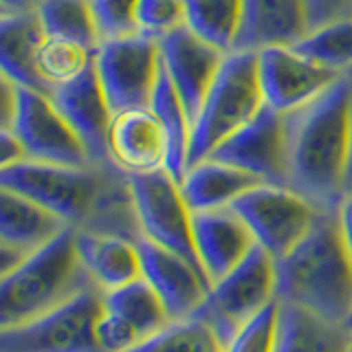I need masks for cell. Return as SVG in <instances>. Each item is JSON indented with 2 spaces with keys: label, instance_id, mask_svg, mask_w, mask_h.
Here are the masks:
<instances>
[{
  "label": "cell",
  "instance_id": "obj_1",
  "mask_svg": "<svg viewBox=\"0 0 352 352\" xmlns=\"http://www.w3.org/2000/svg\"><path fill=\"white\" fill-rule=\"evenodd\" d=\"M0 187L47 207L75 231L121 236L132 242L143 236L128 174L113 163L53 165L22 161L0 170Z\"/></svg>",
  "mask_w": 352,
  "mask_h": 352
},
{
  "label": "cell",
  "instance_id": "obj_2",
  "mask_svg": "<svg viewBox=\"0 0 352 352\" xmlns=\"http://www.w3.org/2000/svg\"><path fill=\"white\" fill-rule=\"evenodd\" d=\"M352 84L341 77L311 104L284 115L286 187L324 214L346 201Z\"/></svg>",
  "mask_w": 352,
  "mask_h": 352
},
{
  "label": "cell",
  "instance_id": "obj_3",
  "mask_svg": "<svg viewBox=\"0 0 352 352\" xmlns=\"http://www.w3.org/2000/svg\"><path fill=\"white\" fill-rule=\"evenodd\" d=\"M278 302L346 324L352 313V258L337 214H319L306 238L278 260Z\"/></svg>",
  "mask_w": 352,
  "mask_h": 352
},
{
  "label": "cell",
  "instance_id": "obj_4",
  "mask_svg": "<svg viewBox=\"0 0 352 352\" xmlns=\"http://www.w3.org/2000/svg\"><path fill=\"white\" fill-rule=\"evenodd\" d=\"M91 284L77 253V231L64 229L18 269L0 278V328L36 322Z\"/></svg>",
  "mask_w": 352,
  "mask_h": 352
},
{
  "label": "cell",
  "instance_id": "obj_5",
  "mask_svg": "<svg viewBox=\"0 0 352 352\" xmlns=\"http://www.w3.org/2000/svg\"><path fill=\"white\" fill-rule=\"evenodd\" d=\"M262 106L264 97L258 75V53H227L192 126L187 168L209 159V154L240 128H245Z\"/></svg>",
  "mask_w": 352,
  "mask_h": 352
},
{
  "label": "cell",
  "instance_id": "obj_6",
  "mask_svg": "<svg viewBox=\"0 0 352 352\" xmlns=\"http://www.w3.org/2000/svg\"><path fill=\"white\" fill-rule=\"evenodd\" d=\"M273 302H278V260L256 245L234 271L209 289L194 317L207 322L229 346L238 330Z\"/></svg>",
  "mask_w": 352,
  "mask_h": 352
},
{
  "label": "cell",
  "instance_id": "obj_7",
  "mask_svg": "<svg viewBox=\"0 0 352 352\" xmlns=\"http://www.w3.org/2000/svg\"><path fill=\"white\" fill-rule=\"evenodd\" d=\"M102 313L104 293L91 284L36 322L0 328V352H104L95 333Z\"/></svg>",
  "mask_w": 352,
  "mask_h": 352
},
{
  "label": "cell",
  "instance_id": "obj_8",
  "mask_svg": "<svg viewBox=\"0 0 352 352\" xmlns=\"http://www.w3.org/2000/svg\"><path fill=\"white\" fill-rule=\"evenodd\" d=\"M128 183L143 238L179 253L207 278L196 253L194 212L185 201L181 183L165 168L150 174L128 176Z\"/></svg>",
  "mask_w": 352,
  "mask_h": 352
},
{
  "label": "cell",
  "instance_id": "obj_9",
  "mask_svg": "<svg viewBox=\"0 0 352 352\" xmlns=\"http://www.w3.org/2000/svg\"><path fill=\"white\" fill-rule=\"evenodd\" d=\"M95 71L113 113L148 108L161 75L159 40L135 33L99 42L95 49Z\"/></svg>",
  "mask_w": 352,
  "mask_h": 352
},
{
  "label": "cell",
  "instance_id": "obj_10",
  "mask_svg": "<svg viewBox=\"0 0 352 352\" xmlns=\"http://www.w3.org/2000/svg\"><path fill=\"white\" fill-rule=\"evenodd\" d=\"M229 207L245 220L258 245L275 260L289 256L322 214L289 187L264 183L236 198Z\"/></svg>",
  "mask_w": 352,
  "mask_h": 352
},
{
  "label": "cell",
  "instance_id": "obj_11",
  "mask_svg": "<svg viewBox=\"0 0 352 352\" xmlns=\"http://www.w3.org/2000/svg\"><path fill=\"white\" fill-rule=\"evenodd\" d=\"M14 135L25 148L27 161L53 165H91L82 139L53 104L51 95L18 86Z\"/></svg>",
  "mask_w": 352,
  "mask_h": 352
},
{
  "label": "cell",
  "instance_id": "obj_12",
  "mask_svg": "<svg viewBox=\"0 0 352 352\" xmlns=\"http://www.w3.org/2000/svg\"><path fill=\"white\" fill-rule=\"evenodd\" d=\"M258 75L264 104L282 115L311 104L344 77L308 60L293 47H267L258 51Z\"/></svg>",
  "mask_w": 352,
  "mask_h": 352
},
{
  "label": "cell",
  "instance_id": "obj_13",
  "mask_svg": "<svg viewBox=\"0 0 352 352\" xmlns=\"http://www.w3.org/2000/svg\"><path fill=\"white\" fill-rule=\"evenodd\" d=\"M209 159L249 172L264 185L286 187V128L284 115L264 104L245 128L231 135Z\"/></svg>",
  "mask_w": 352,
  "mask_h": 352
},
{
  "label": "cell",
  "instance_id": "obj_14",
  "mask_svg": "<svg viewBox=\"0 0 352 352\" xmlns=\"http://www.w3.org/2000/svg\"><path fill=\"white\" fill-rule=\"evenodd\" d=\"M161 64L176 95L183 102L192 126L212 88L225 53L201 40L190 27H179L159 40Z\"/></svg>",
  "mask_w": 352,
  "mask_h": 352
},
{
  "label": "cell",
  "instance_id": "obj_15",
  "mask_svg": "<svg viewBox=\"0 0 352 352\" xmlns=\"http://www.w3.org/2000/svg\"><path fill=\"white\" fill-rule=\"evenodd\" d=\"M53 104L69 121L75 135L82 139L84 148L91 157V163L106 165L108 157V130L113 121V108H110L106 93L99 82L95 62L91 69L75 77L73 82L55 86L51 91Z\"/></svg>",
  "mask_w": 352,
  "mask_h": 352
},
{
  "label": "cell",
  "instance_id": "obj_16",
  "mask_svg": "<svg viewBox=\"0 0 352 352\" xmlns=\"http://www.w3.org/2000/svg\"><path fill=\"white\" fill-rule=\"evenodd\" d=\"M137 247L141 253L143 280L157 291L170 317L183 319L194 315L212 289L205 275L190 260L143 236L137 240Z\"/></svg>",
  "mask_w": 352,
  "mask_h": 352
},
{
  "label": "cell",
  "instance_id": "obj_17",
  "mask_svg": "<svg viewBox=\"0 0 352 352\" xmlns=\"http://www.w3.org/2000/svg\"><path fill=\"white\" fill-rule=\"evenodd\" d=\"M110 163L124 174H150L168 163V139L152 108L115 113L108 130Z\"/></svg>",
  "mask_w": 352,
  "mask_h": 352
},
{
  "label": "cell",
  "instance_id": "obj_18",
  "mask_svg": "<svg viewBox=\"0 0 352 352\" xmlns=\"http://www.w3.org/2000/svg\"><path fill=\"white\" fill-rule=\"evenodd\" d=\"M194 242L212 286L234 271L258 245L247 223L231 207L196 212Z\"/></svg>",
  "mask_w": 352,
  "mask_h": 352
},
{
  "label": "cell",
  "instance_id": "obj_19",
  "mask_svg": "<svg viewBox=\"0 0 352 352\" xmlns=\"http://www.w3.org/2000/svg\"><path fill=\"white\" fill-rule=\"evenodd\" d=\"M308 36L306 0H245L236 51L293 47Z\"/></svg>",
  "mask_w": 352,
  "mask_h": 352
},
{
  "label": "cell",
  "instance_id": "obj_20",
  "mask_svg": "<svg viewBox=\"0 0 352 352\" xmlns=\"http://www.w3.org/2000/svg\"><path fill=\"white\" fill-rule=\"evenodd\" d=\"M77 253L88 278L102 293L143 278L139 247L128 238L77 231Z\"/></svg>",
  "mask_w": 352,
  "mask_h": 352
},
{
  "label": "cell",
  "instance_id": "obj_21",
  "mask_svg": "<svg viewBox=\"0 0 352 352\" xmlns=\"http://www.w3.org/2000/svg\"><path fill=\"white\" fill-rule=\"evenodd\" d=\"M42 40L44 31L36 11L0 14V66H3V75L18 86L51 95L36 66V55Z\"/></svg>",
  "mask_w": 352,
  "mask_h": 352
},
{
  "label": "cell",
  "instance_id": "obj_22",
  "mask_svg": "<svg viewBox=\"0 0 352 352\" xmlns=\"http://www.w3.org/2000/svg\"><path fill=\"white\" fill-rule=\"evenodd\" d=\"M69 225L31 198L0 187V245L33 253L58 238Z\"/></svg>",
  "mask_w": 352,
  "mask_h": 352
},
{
  "label": "cell",
  "instance_id": "obj_23",
  "mask_svg": "<svg viewBox=\"0 0 352 352\" xmlns=\"http://www.w3.org/2000/svg\"><path fill=\"white\" fill-rule=\"evenodd\" d=\"M258 185L262 183L245 170L214 159H205L187 168L181 181V190L187 205L196 214L229 207L236 198Z\"/></svg>",
  "mask_w": 352,
  "mask_h": 352
},
{
  "label": "cell",
  "instance_id": "obj_24",
  "mask_svg": "<svg viewBox=\"0 0 352 352\" xmlns=\"http://www.w3.org/2000/svg\"><path fill=\"white\" fill-rule=\"evenodd\" d=\"M350 333L306 308L280 304L278 341L273 352H348Z\"/></svg>",
  "mask_w": 352,
  "mask_h": 352
},
{
  "label": "cell",
  "instance_id": "obj_25",
  "mask_svg": "<svg viewBox=\"0 0 352 352\" xmlns=\"http://www.w3.org/2000/svg\"><path fill=\"white\" fill-rule=\"evenodd\" d=\"M150 108L159 117L165 139H168V163H165V170L181 183L187 172V157H190L192 121L187 117V110L179 95H176L168 73L163 71V64H161V75L157 88H154Z\"/></svg>",
  "mask_w": 352,
  "mask_h": 352
},
{
  "label": "cell",
  "instance_id": "obj_26",
  "mask_svg": "<svg viewBox=\"0 0 352 352\" xmlns=\"http://www.w3.org/2000/svg\"><path fill=\"white\" fill-rule=\"evenodd\" d=\"M185 25L218 51L234 53L240 38L245 0H183Z\"/></svg>",
  "mask_w": 352,
  "mask_h": 352
},
{
  "label": "cell",
  "instance_id": "obj_27",
  "mask_svg": "<svg viewBox=\"0 0 352 352\" xmlns=\"http://www.w3.org/2000/svg\"><path fill=\"white\" fill-rule=\"evenodd\" d=\"M106 311L119 315L137 330L141 341L150 339L172 322L168 308L146 280H135L121 289L104 293Z\"/></svg>",
  "mask_w": 352,
  "mask_h": 352
},
{
  "label": "cell",
  "instance_id": "obj_28",
  "mask_svg": "<svg viewBox=\"0 0 352 352\" xmlns=\"http://www.w3.org/2000/svg\"><path fill=\"white\" fill-rule=\"evenodd\" d=\"M95 62V49L86 47V44L69 40V38H55V36H44L38 55H36V66L38 73L53 91L55 86L69 84L75 77H80L91 69Z\"/></svg>",
  "mask_w": 352,
  "mask_h": 352
},
{
  "label": "cell",
  "instance_id": "obj_29",
  "mask_svg": "<svg viewBox=\"0 0 352 352\" xmlns=\"http://www.w3.org/2000/svg\"><path fill=\"white\" fill-rule=\"evenodd\" d=\"M36 14L44 36L77 40L91 49L102 42L88 0H42Z\"/></svg>",
  "mask_w": 352,
  "mask_h": 352
},
{
  "label": "cell",
  "instance_id": "obj_30",
  "mask_svg": "<svg viewBox=\"0 0 352 352\" xmlns=\"http://www.w3.org/2000/svg\"><path fill=\"white\" fill-rule=\"evenodd\" d=\"M130 352H227L216 330L194 315L172 322Z\"/></svg>",
  "mask_w": 352,
  "mask_h": 352
},
{
  "label": "cell",
  "instance_id": "obj_31",
  "mask_svg": "<svg viewBox=\"0 0 352 352\" xmlns=\"http://www.w3.org/2000/svg\"><path fill=\"white\" fill-rule=\"evenodd\" d=\"M293 49L330 71L348 73L352 69V18L311 31L304 40L293 44Z\"/></svg>",
  "mask_w": 352,
  "mask_h": 352
},
{
  "label": "cell",
  "instance_id": "obj_32",
  "mask_svg": "<svg viewBox=\"0 0 352 352\" xmlns=\"http://www.w3.org/2000/svg\"><path fill=\"white\" fill-rule=\"evenodd\" d=\"M95 18L99 40H117L139 33L137 5L139 0H88Z\"/></svg>",
  "mask_w": 352,
  "mask_h": 352
},
{
  "label": "cell",
  "instance_id": "obj_33",
  "mask_svg": "<svg viewBox=\"0 0 352 352\" xmlns=\"http://www.w3.org/2000/svg\"><path fill=\"white\" fill-rule=\"evenodd\" d=\"M278 319L280 302H273L238 330L229 341L227 352H273L278 341Z\"/></svg>",
  "mask_w": 352,
  "mask_h": 352
},
{
  "label": "cell",
  "instance_id": "obj_34",
  "mask_svg": "<svg viewBox=\"0 0 352 352\" xmlns=\"http://www.w3.org/2000/svg\"><path fill=\"white\" fill-rule=\"evenodd\" d=\"M137 27L139 33L161 40L179 27H185V3L183 0H139Z\"/></svg>",
  "mask_w": 352,
  "mask_h": 352
},
{
  "label": "cell",
  "instance_id": "obj_35",
  "mask_svg": "<svg viewBox=\"0 0 352 352\" xmlns=\"http://www.w3.org/2000/svg\"><path fill=\"white\" fill-rule=\"evenodd\" d=\"M95 333L104 352H130L132 348H137L141 344V337L137 335V330L128 322H124L119 315L106 311V306H104L102 317L97 319Z\"/></svg>",
  "mask_w": 352,
  "mask_h": 352
},
{
  "label": "cell",
  "instance_id": "obj_36",
  "mask_svg": "<svg viewBox=\"0 0 352 352\" xmlns=\"http://www.w3.org/2000/svg\"><path fill=\"white\" fill-rule=\"evenodd\" d=\"M308 33L330 22L352 18V0H306Z\"/></svg>",
  "mask_w": 352,
  "mask_h": 352
},
{
  "label": "cell",
  "instance_id": "obj_37",
  "mask_svg": "<svg viewBox=\"0 0 352 352\" xmlns=\"http://www.w3.org/2000/svg\"><path fill=\"white\" fill-rule=\"evenodd\" d=\"M22 161H27V154L20 139L14 135V130L0 128V170Z\"/></svg>",
  "mask_w": 352,
  "mask_h": 352
},
{
  "label": "cell",
  "instance_id": "obj_38",
  "mask_svg": "<svg viewBox=\"0 0 352 352\" xmlns=\"http://www.w3.org/2000/svg\"><path fill=\"white\" fill-rule=\"evenodd\" d=\"M337 218H339L341 236H344V242H346L348 253H350V258H352V194L346 196V201L341 203L339 212H337Z\"/></svg>",
  "mask_w": 352,
  "mask_h": 352
},
{
  "label": "cell",
  "instance_id": "obj_39",
  "mask_svg": "<svg viewBox=\"0 0 352 352\" xmlns=\"http://www.w3.org/2000/svg\"><path fill=\"white\" fill-rule=\"evenodd\" d=\"M42 0H0V14H18V11H36Z\"/></svg>",
  "mask_w": 352,
  "mask_h": 352
},
{
  "label": "cell",
  "instance_id": "obj_40",
  "mask_svg": "<svg viewBox=\"0 0 352 352\" xmlns=\"http://www.w3.org/2000/svg\"><path fill=\"white\" fill-rule=\"evenodd\" d=\"M352 194V126H350V159H348V172H346V196Z\"/></svg>",
  "mask_w": 352,
  "mask_h": 352
},
{
  "label": "cell",
  "instance_id": "obj_41",
  "mask_svg": "<svg viewBox=\"0 0 352 352\" xmlns=\"http://www.w3.org/2000/svg\"><path fill=\"white\" fill-rule=\"evenodd\" d=\"M344 328H346V330H348V333L352 335V313H350V317L346 319V324H344Z\"/></svg>",
  "mask_w": 352,
  "mask_h": 352
},
{
  "label": "cell",
  "instance_id": "obj_42",
  "mask_svg": "<svg viewBox=\"0 0 352 352\" xmlns=\"http://www.w3.org/2000/svg\"><path fill=\"white\" fill-rule=\"evenodd\" d=\"M344 77H346V80H348V82L352 84V69H350L348 73H344Z\"/></svg>",
  "mask_w": 352,
  "mask_h": 352
},
{
  "label": "cell",
  "instance_id": "obj_43",
  "mask_svg": "<svg viewBox=\"0 0 352 352\" xmlns=\"http://www.w3.org/2000/svg\"><path fill=\"white\" fill-rule=\"evenodd\" d=\"M348 352H352V335H350V348H348Z\"/></svg>",
  "mask_w": 352,
  "mask_h": 352
}]
</instances>
